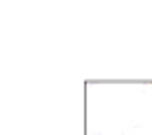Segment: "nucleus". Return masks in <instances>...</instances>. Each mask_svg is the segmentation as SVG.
I'll list each match as a JSON object with an SVG mask.
<instances>
[]
</instances>
